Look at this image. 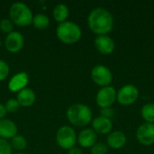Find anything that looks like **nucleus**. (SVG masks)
<instances>
[{
	"label": "nucleus",
	"mask_w": 154,
	"mask_h": 154,
	"mask_svg": "<svg viewBox=\"0 0 154 154\" xmlns=\"http://www.w3.org/2000/svg\"><path fill=\"white\" fill-rule=\"evenodd\" d=\"M89 30L97 35H107L114 28V16L106 8H94L88 16Z\"/></svg>",
	"instance_id": "nucleus-1"
},
{
	"label": "nucleus",
	"mask_w": 154,
	"mask_h": 154,
	"mask_svg": "<svg viewBox=\"0 0 154 154\" xmlns=\"http://www.w3.org/2000/svg\"><path fill=\"white\" fill-rule=\"evenodd\" d=\"M68 121L74 126L84 127L93 120V113L89 106L84 104L71 105L66 113Z\"/></svg>",
	"instance_id": "nucleus-2"
},
{
	"label": "nucleus",
	"mask_w": 154,
	"mask_h": 154,
	"mask_svg": "<svg viewBox=\"0 0 154 154\" xmlns=\"http://www.w3.org/2000/svg\"><path fill=\"white\" fill-rule=\"evenodd\" d=\"M82 35L80 27L74 22L65 21L59 23L56 28L57 38L65 44H74L78 42Z\"/></svg>",
	"instance_id": "nucleus-3"
},
{
	"label": "nucleus",
	"mask_w": 154,
	"mask_h": 154,
	"mask_svg": "<svg viewBox=\"0 0 154 154\" xmlns=\"http://www.w3.org/2000/svg\"><path fill=\"white\" fill-rule=\"evenodd\" d=\"M9 19L14 24L25 27L32 24L33 14L30 7L22 2L13 3L9 9Z\"/></svg>",
	"instance_id": "nucleus-4"
},
{
	"label": "nucleus",
	"mask_w": 154,
	"mask_h": 154,
	"mask_svg": "<svg viewBox=\"0 0 154 154\" xmlns=\"http://www.w3.org/2000/svg\"><path fill=\"white\" fill-rule=\"evenodd\" d=\"M56 143L63 150H70L75 147L77 143V134L75 130L69 125L60 127L56 133Z\"/></svg>",
	"instance_id": "nucleus-5"
},
{
	"label": "nucleus",
	"mask_w": 154,
	"mask_h": 154,
	"mask_svg": "<svg viewBox=\"0 0 154 154\" xmlns=\"http://www.w3.org/2000/svg\"><path fill=\"white\" fill-rule=\"evenodd\" d=\"M139 97V89L133 84L124 85L116 94V101L125 106H131L136 102Z\"/></svg>",
	"instance_id": "nucleus-6"
},
{
	"label": "nucleus",
	"mask_w": 154,
	"mask_h": 154,
	"mask_svg": "<svg viewBox=\"0 0 154 154\" xmlns=\"http://www.w3.org/2000/svg\"><path fill=\"white\" fill-rule=\"evenodd\" d=\"M91 79L95 84L102 88L110 86L113 81V73L106 66L98 64L96 65L91 70Z\"/></svg>",
	"instance_id": "nucleus-7"
},
{
	"label": "nucleus",
	"mask_w": 154,
	"mask_h": 154,
	"mask_svg": "<svg viewBox=\"0 0 154 154\" xmlns=\"http://www.w3.org/2000/svg\"><path fill=\"white\" fill-rule=\"evenodd\" d=\"M116 94L117 91L112 86L101 88L96 96V103L101 109L111 107L116 101Z\"/></svg>",
	"instance_id": "nucleus-8"
},
{
	"label": "nucleus",
	"mask_w": 154,
	"mask_h": 154,
	"mask_svg": "<svg viewBox=\"0 0 154 154\" xmlns=\"http://www.w3.org/2000/svg\"><path fill=\"white\" fill-rule=\"evenodd\" d=\"M136 138L140 144L152 146L154 143V124L144 123L136 131Z\"/></svg>",
	"instance_id": "nucleus-9"
},
{
	"label": "nucleus",
	"mask_w": 154,
	"mask_h": 154,
	"mask_svg": "<svg viewBox=\"0 0 154 154\" xmlns=\"http://www.w3.org/2000/svg\"><path fill=\"white\" fill-rule=\"evenodd\" d=\"M24 45L23 35L16 31L8 33L5 39V47L10 53L19 52Z\"/></svg>",
	"instance_id": "nucleus-10"
},
{
	"label": "nucleus",
	"mask_w": 154,
	"mask_h": 154,
	"mask_svg": "<svg viewBox=\"0 0 154 154\" xmlns=\"http://www.w3.org/2000/svg\"><path fill=\"white\" fill-rule=\"evenodd\" d=\"M94 44L98 52L104 55H109L116 49L115 41L108 35H97L95 38Z\"/></svg>",
	"instance_id": "nucleus-11"
},
{
	"label": "nucleus",
	"mask_w": 154,
	"mask_h": 154,
	"mask_svg": "<svg viewBox=\"0 0 154 154\" xmlns=\"http://www.w3.org/2000/svg\"><path fill=\"white\" fill-rule=\"evenodd\" d=\"M29 83V75L24 72H18L11 78L8 82V89L11 92L18 93L27 87Z\"/></svg>",
	"instance_id": "nucleus-12"
},
{
	"label": "nucleus",
	"mask_w": 154,
	"mask_h": 154,
	"mask_svg": "<svg viewBox=\"0 0 154 154\" xmlns=\"http://www.w3.org/2000/svg\"><path fill=\"white\" fill-rule=\"evenodd\" d=\"M97 141V134L90 128H86L80 131L77 136L78 143L83 148H91Z\"/></svg>",
	"instance_id": "nucleus-13"
},
{
	"label": "nucleus",
	"mask_w": 154,
	"mask_h": 154,
	"mask_svg": "<svg viewBox=\"0 0 154 154\" xmlns=\"http://www.w3.org/2000/svg\"><path fill=\"white\" fill-rule=\"evenodd\" d=\"M91 124H92L93 130L99 134H109L113 130L112 120L101 116L95 117L92 120Z\"/></svg>",
	"instance_id": "nucleus-14"
},
{
	"label": "nucleus",
	"mask_w": 154,
	"mask_h": 154,
	"mask_svg": "<svg viewBox=\"0 0 154 154\" xmlns=\"http://www.w3.org/2000/svg\"><path fill=\"white\" fill-rule=\"evenodd\" d=\"M126 142L127 137L125 134L121 131H112L106 138L107 147L114 150L122 149L126 144Z\"/></svg>",
	"instance_id": "nucleus-15"
},
{
	"label": "nucleus",
	"mask_w": 154,
	"mask_h": 154,
	"mask_svg": "<svg viewBox=\"0 0 154 154\" xmlns=\"http://www.w3.org/2000/svg\"><path fill=\"white\" fill-rule=\"evenodd\" d=\"M17 125L12 120L5 118L0 120V138L12 139L17 134Z\"/></svg>",
	"instance_id": "nucleus-16"
},
{
	"label": "nucleus",
	"mask_w": 154,
	"mask_h": 154,
	"mask_svg": "<svg viewBox=\"0 0 154 154\" xmlns=\"http://www.w3.org/2000/svg\"><path fill=\"white\" fill-rule=\"evenodd\" d=\"M16 100L18 101L20 106L29 107L34 104V102L36 100V94L32 88H25L17 93Z\"/></svg>",
	"instance_id": "nucleus-17"
},
{
	"label": "nucleus",
	"mask_w": 154,
	"mask_h": 154,
	"mask_svg": "<svg viewBox=\"0 0 154 154\" xmlns=\"http://www.w3.org/2000/svg\"><path fill=\"white\" fill-rule=\"evenodd\" d=\"M52 14L54 20L57 23H61L67 21V18L69 15V9L65 4H59L54 7Z\"/></svg>",
	"instance_id": "nucleus-18"
},
{
	"label": "nucleus",
	"mask_w": 154,
	"mask_h": 154,
	"mask_svg": "<svg viewBox=\"0 0 154 154\" xmlns=\"http://www.w3.org/2000/svg\"><path fill=\"white\" fill-rule=\"evenodd\" d=\"M32 23L37 30H45L50 25V18L43 14H37L33 15Z\"/></svg>",
	"instance_id": "nucleus-19"
},
{
	"label": "nucleus",
	"mask_w": 154,
	"mask_h": 154,
	"mask_svg": "<svg viewBox=\"0 0 154 154\" xmlns=\"http://www.w3.org/2000/svg\"><path fill=\"white\" fill-rule=\"evenodd\" d=\"M141 116L145 123L154 124V104L147 103L141 109Z\"/></svg>",
	"instance_id": "nucleus-20"
},
{
	"label": "nucleus",
	"mask_w": 154,
	"mask_h": 154,
	"mask_svg": "<svg viewBox=\"0 0 154 154\" xmlns=\"http://www.w3.org/2000/svg\"><path fill=\"white\" fill-rule=\"evenodd\" d=\"M11 146L16 151H23L27 147V140L23 135L16 134L11 139Z\"/></svg>",
	"instance_id": "nucleus-21"
},
{
	"label": "nucleus",
	"mask_w": 154,
	"mask_h": 154,
	"mask_svg": "<svg viewBox=\"0 0 154 154\" xmlns=\"http://www.w3.org/2000/svg\"><path fill=\"white\" fill-rule=\"evenodd\" d=\"M5 107L6 109V112H8V113H15L19 110L20 105H19L18 101L16 100V98H9L5 102Z\"/></svg>",
	"instance_id": "nucleus-22"
},
{
	"label": "nucleus",
	"mask_w": 154,
	"mask_h": 154,
	"mask_svg": "<svg viewBox=\"0 0 154 154\" xmlns=\"http://www.w3.org/2000/svg\"><path fill=\"white\" fill-rule=\"evenodd\" d=\"M14 29V23L13 22L8 18H3L0 20V30L5 33H10L13 32Z\"/></svg>",
	"instance_id": "nucleus-23"
},
{
	"label": "nucleus",
	"mask_w": 154,
	"mask_h": 154,
	"mask_svg": "<svg viewBox=\"0 0 154 154\" xmlns=\"http://www.w3.org/2000/svg\"><path fill=\"white\" fill-rule=\"evenodd\" d=\"M108 152V147L103 143H97L90 148L91 154H106Z\"/></svg>",
	"instance_id": "nucleus-24"
},
{
	"label": "nucleus",
	"mask_w": 154,
	"mask_h": 154,
	"mask_svg": "<svg viewBox=\"0 0 154 154\" xmlns=\"http://www.w3.org/2000/svg\"><path fill=\"white\" fill-rule=\"evenodd\" d=\"M10 68L7 62L0 60V81H4L9 75Z\"/></svg>",
	"instance_id": "nucleus-25"
},
{
	"label": "nucleus",
	"mask_w": 154,
	"mask_h": 154,
	"mask_svg": "<svg viewBox=\"0 0 154 154\" xmlns=\"http://www.w3.org/2000/svg\"><path fill=\"white\" fill-rule=\"evenodd\" d=\"M11 144L5 139L0 138V154H13Z\"/></svg>",
	"instance_id": "nucleus-26"
},
{
	"label": "nucleus",
	"mask_w": 154,
	"mask_h": 154,
	"mask_svg": "<svg viewBox=\"0 0 154 154\" xmlns=\"http://www.w3.org/2000/svg\"><path fill=\"white\" fill-rule=\"evenodd\" d=\"M100 116H104L106 118L111 119L114 116H115V110L111 107H107V108H102L100 111Z\"/></svg>",
	"instance_id": "nucleus-27"
},
{
	"label": "nucleus",
	"mask_w": 154,
	"mask_h": 154,
	"mask_svg": "<svg viewBox=\"0 0 154 154\" xmlns=\"http://www.w3.org/2000/svg\"><path fill=\"white\" fill-rule=\"evenodd\" d=\"M6 113H7V112H6V109H5V105L0 104V120L5 118Z\"/></svg>",
	"instance_id": "nucleus-28"
},
{
	"label": "nucleus",
	"mask_w": 154,
	"mask_h": 154,
	"mask_svg": "<svg viewBox=\"0 0 154 154\" xmlns=\"http://www.w3.org/2000/svg\"><path fill=\"white\" fill-rule=\"evenodd\" d=\"M68 154H83V152L79 148L73 147V148H71L70 150L68 151Z\"/></svg>",
	"instance_id": "nucleus-29"
},
{
	"label": "nucleus",
	"mask_w": 154,
	"mask_h": 154,
	"mask_svg": "<svg viewBox=\"0 0 154 154\" xmlns=\"http://www.w3.org/2000/svg\"><path fill=\"white\" fill-rule=\"evenodd\" d=\"M14 154H25V153H22V152H17V153H14Z\"/></svg>",
	"instance_id": "nucleus-30"
},
{
	"label": "nucleus",
	"mask_w": 154,
	"mask_h": 154,
	"mask_svg": "<svg viewBox=\"0 0 154 154\" xmlns=\"http://www.w3.org/2000/svg\"><path fill=\"white\" fill-rule=\"evenodd\" d=\"M0 47H1V40H0Z\"/></svg>",
	"instance_id": "nucleus-31"
}]
</instances>
